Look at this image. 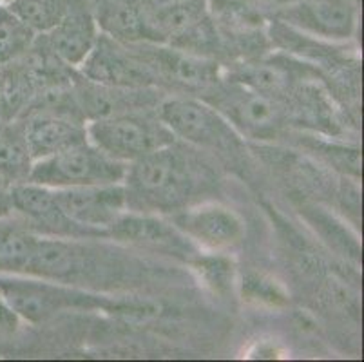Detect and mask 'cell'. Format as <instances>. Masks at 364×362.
<instances>
[{"instance_id":"cell-1","label":"cell","mask_w":364,"mask_h":362,"mask_svg":"<svg viewBox=\"0 0 364 362\" xmlns=\"http://www.w3.org/2000/svg\"><path fill=\"white\" fill-rule=\"evenodd\" d=\"M124 181L127 207L136 205L164 212L187 203L198 183L191 159L174 144L131 161Z\"/></svg>"},{"instance_id":"cell-2","label":"cell","mask_w":364,"mask_h":362,"mask_svg":"<svg viewBox=\"0 0 364 362\" xmlns=\"http://www.w3.org/2000/svg\"><path fill=\"white\" fill-rule=\"evenodd\" d=\"M127 164L112 159L85 139L48 158L35 159L28 181L48 188L124 183Z\"/></svg>"},{"instance_id":"cell-3","label":"cell","mask_w":364,"mask_h":362,"mask_svg":"<svg viewBox=\"0 0 364 362\" xmlns=\"http://www.w3.org/2000/svg\"><path fill=\"white\" fill-rule=\"evenodd\" d=\"M85 131L95 147L122 164H131L149 152L174 144L176 139L160 116L154 118L141 111L91 119Z\"/></svg>"},{"instance_id":"cell-4","label":"cell","mask_w":364,"mask_h":362,"mask_svg":"<svg viewBox=\"0 0 364 362\" xmlns=\"http://www.w3.org/2000/svg\"><path fill=\"white\" fill-rule=\"evenodd\" d=\"M160 119L174 138L208 149H232L240 136L227 119L207 102L172 98L160 105Z\"/></svg>"},{"instance_id":"cell-5","label":"cell","mask_w":364,"mask_h":362,"mask_svg":"<svg viewBox=\"0 0 364 362\" xmlns=\"http://www.w3.org/2000/svg\"><path fill=\"white\" fill-rule=\"evenodd\" d=\"M234 131L250 138H272L283 125V109L268 95L243 84L221 89L216 98H208Z\"/></svg>"},{"instance_id":"cell-6","label":"cell","mask_w":364,"mask_h":362,"mask_svg":"<svg viewBox=\"0 0 364 362\" xmlns=\"http://www.w3.org/2000/svg\"><path fill=\"white\" fill-rule=\"evenodd\" d=\"M53 196L73 223L87 232L109 228L127 208V192L122 183L53 188Z\"/></svg>"},{"instance_id":"cell-7","label":"cell","mask_w":364,"mask_h":362,"mask_svg":"<svg viewBox=\"0 0 364 362\" xmlns=\"http://www.w3.org/2000/svg\"><path fill=\"white\" fill-rule=\"evenodd\" d=\"M283 24L330 40H346L357 24V8L352 0H296L277 9Z\"/></svg>"},{"instance_id":"cell-8","label":"cell","mask_w":364,"mask_h":362,"mask_svg":"<svg viewBox=\"0 0 364 362\" xmlns=\"http://www.w3.org/2000/svg\"><path fill=\"white\" fill-rule=\"evenodd\" d=\"M91 82L114 87H147L154 75L138 55H132L120 42L100 33L97 44L80 65Z\"/></svg>"},{"instance_id":"cell-9","label":"cell","mask_w":364,"mask_h":362,"mask_svg":"<svg viewBox=\"0 0 364 362\" xmlns=\"http://www.w3.org/2000/svg\"><path fill=\"white\" fill-rule=\"evenodd\" d=\"M0 294L18 317L33 324L42 323L64 308L80 304L84 297L56 284L18 277H0Z\"/></svg>"},{"instance_id":"cell-10","label":"cell","mask_w":364,"mask_h":362,"mask_svg":"<svg viewBox=\"0 0 364 362\" xmlns=\"http://www.w3.org/2000/svg\"><path fill=\"white\" fill-rule=\"evenodd\" d=\"M183 235L210 250L234 247L245 235V225L234 211L221 205H201L188 208L174 218Z\"/></svg>"},{"instance_id":"cell-11","label":"cell","mask_w":364,"mask_h":362,"mask_svg":"<svg viewBox=\"0 0 364 362\" xmlns=\"http://www.w3.org/2000/svg\"><path fill=\"white\" fill-rule=\"evenodd\" d=\"M100 35L85 0H75L73 8L51 31L44 33L42 42L65 65L80 68L84 60L97 44Z\"/></svg>"},{"instance_id":"cell-12","label":"cell","mask_w":364,"mask_h":362,"mask_svg":"<svg viewBox=\"0 0 364 362\" xmlns=\"http://www.w3.org/2000/svg\"><path fill=\"white\" fill-rule=\"evenodd\" d=\"M31 161L48 158L58 151L87 139L84 119L53 111H36L28 118L22 131Z\"/></svg>"},{"instance_id":"cell-13","label":"cell","mask_w":364,"mask_h":362,"mask_svg":"<svg viewBox=\"0 0 364 362\" xmlns=\"http://www.w3.org/2000/svg\"><path fill=\"white\" fill-rule=\"evenodd\" d=\"M141 60L149 69L165 76L171 82L188 85V87H207L216 84L218 64L210 60L198 56L194 53L183 51L178 48H145L140 53Z\"/></svg>"},{"instance_id":"cell-14","label":"cell","mask_w":364,"mask_h":362,"mask_svg":"<svg viewBox=\"0 0 364 362\" xmlns=\"http://www.w3.org/2000/svg\"><path fill=\"white\" fill-rule=\"evenodd\" d=\"M76 105L82 116L89 119L109 118L131 111H141L151 104L147 87H114L84 80L75 87Z\"/></svg>"},{"instance_id":"cell-15","label":"cell","mask_w":364,"mask_h":362,"mask_svg":"<svg viewBox=\"0 0 364 362\" xmlns=\"http://www.w3.org/2000/svg\"><path fill=\"white\" fill-rule=\"evenodd\" d=\"M8 196L11 208H16L18 214L31 221L33 227L60 235L78 234L82 230V227L73 223L58 207L53 196V188L26 181V183L13 185Z\"/></svg>"},{"instance_id":"cell-16","label":"cell","mask_w":364,"mask_h":362,"mask_svg":"<svg viewBox=\"0 0 364 362\" xmlns=\"http://www.w3.org/2000/svg\"><path fill=\"white\" fill-rule=\"evenodd\" d=\"M98 31L118 42H149L145 13L138 0H85Z\"/></svg>"},{"instance_id":"cell-17","label":"cell","mask_w":364,"mask_h":362,"mask_svg":"<svg viewBox=\"0 0 364 362\" xmlns=\"http://www.w3.org/2000/svg\"><path fill=\"white\" fill-rule=\"evenodd\" d=\"M112 238L134 245L158 248V250H181L185 248V235L171 223L158 218L136 214H122L111 225Z\"/></svg>"},{"instance_id":"cell-18","label":"cell","mask_w":364,"mask_h":362,"mask_svg":"<svg viewBox=\"0 0 364 362\" xmlns=\"http://www.w3.org/2000/svg\"><path fill=\"white\" fill-rule=\"evenodd\" d=\"M73 4L75 0H11L6 8L35 35H44L60 24Z\"/></svg>"},{"instance_id":"cell-19","label":"cell","mask_w":364,"mask_h":362,"mask_svg":"<svg viewBox=\"0 0 364 362\" xmlns=\"http://www.w3.org/2000/svg\"><path fill=\"white\" fill-rule=\"evenodd\" d=\"M38 238L18 225L0 221V272L26 274Z\"/></svg>"},{"instance_id":"cell-20","label":"cell","mask_w":364,"mask_h":362,"mask_svg":"<svg viewBox=\"0 0 364 362\" xmlns=\"http://www.w3.org/2000/svg\"><path fill=\"white\" fill-rule=\"evenodd\" d=\"M35 36L31 29L26 28L6 8V13L0 16V65L21 58L26 51H29Z\"/></svg>"},{"instance_id":"cell-21","label":"cell","mask_w":364,"mask_h":362,"mask_svg":"<svg viewBox=\"0 0 364 362\" xmlns=\"http://www.w3.org/2000/svg\"><path fill=\"white\" fill-rule=\"evenodd\" d=\"M194 270L200 274V279L216 294H223L230 288L232 281V265L221 257L200 259L194 263Z\"/></svg>"},{"instance_id":"cell-22","label":"cell","mask_w":364,"mask_h":362,"mask_svg":"<svg viewBox=\"0 0 364 362\" xmlns=\"http://www.w3.org/2000/svg\"><path fill=\"white\" fill-rule=\"evenodd\" d=\"M245 288H247V295L250 299H257V301L261 299L268 304L284 303V294L272 281H264L261 277H250L245 283Z\"/></svg>"},{"instance_id":"cell-23","label":"cell","mask_w":364,"mask_h":362,"mask_svg":"<svg viewBox=\"0 0 364 362\" xmlns=\"http://www.w3.org/2000/svg\"><path fill=\"white\" fill-rule=\"evenodd\" d=\"M21 326V317L15 314L4 295L0 294V334H13Z\"/></svg>"},{"instance_id":"cell-24","label":"cell","mask_w":364,"mask_h":362,"mask_svg":"<svg viewBox=\"0 0 364 362\" xmlns=\"http://www.w3.org/2000/svg\"><path fill=\"white\" fill-rule=\"evenodd\" d=\"M144 11H152V9L168 8V6L185 4V2H193V0H138Z\"/></svg>"},{"instance_id":"cell-25","label":"cell","mask_w":364,"mask_h":362,"mask_svg":"<svg viewBox=\"0 0 364 362\" xmlns=\"http://www.w3.org/2000/svg\"><path fill=\"white\" fill-rule=\"evenodd\" d=\"M9 208H11V205H9V196H4L2 191H0V214H6Z\"/></svg>"},{"instance_id":"cell-26","label":"cell","mask_w":364,"mask_h":362,"mask_svg":"<svg viewBox=\"0 0 364 362\" xmlns=\"http://www.w3.org/2000/svg\"><path fill=\"white\" fill-rule=\"evenodd\" d=\"M6 185H8V181H6V179L2 178V176H0V191H4Z\"/></svg>"},{"instance_id":"cell-27","label":"cell","mask_w":364,"mask_h":362,"mask_svg":"<svg viewBox=\"0 0 364 362\" xmlns=\"http://www.w3.org/2000/svg\"><path fill=\"white\" fill-rule=\"evenodd\" d=\"M0 2H2V4H8V2H11V0H0Z\"/></svg>"}]
</instances>
